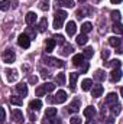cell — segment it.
Segmentation results:
<instances>
[{"label": "cell", "instance_id": "obj_35", "mask_svg": "<svg viewBox=\"0 0 123 124\" xmlns=\"http://www.w3.org/2000/svg\"><path fill=\"white\" fill-rule=\"evenodd\" d=\"M55 82H57L58 85H64V84H65V75H64V74H58V75L55 77Z\"/></svg>", "mask_w": 123, "mask_h": 124}, {"label": "cell", "instance_id": "obj_10", "mask_svg": "<svg viewBox=\"0 0 123 124\" xmlns=\"http://www.w3.org/2000/svg\"><path fill=\"white\" fill-rule=\"evenodd\" d=\"M55 45H57V42H55L54 38H52V39H46V40H45V51H46V54H51V52L54 51Z\"/></svg>", "mask_w": 123, "mask_h": 124}, {"label": "cell", "instance_id": "obj_51", "mask_svg": "<svg viewBox=\"0 0 123 124\" xmlns=\"http://www.w3.org/2000/svg\"><path fill=\"white\" fill-rule=\"evenodd\" d=\"M113 4H117V3H122V0H110Z\"/></svg>", "mask_w": 123, "mask_h": 124}, {"label": "cell", "instance_id": "obj_48", "mask_svg": "<svg viewBox=\"0 0 123 124\" xmlns=\"http://www.w3.org/2000/svg\"><path fill=\"white\" fill-rule=\"evenodd\" d=\"M6 120V111H4V108H1V121H4Z\"/></svg>", "mask_w": 123, "mask_h": 124}, {"label": "cell", "instance_id": "obj_23", "mask_svg": "<svg viewBox=\"0 0 123 124\" xmlns=\"http://www.w3.org/2000/svg\"><path fill=\"white\" fill-rule=\"evenodd\" d=\"M94 79H97V81H104L106 79V72L104 71H101V69H97L96 71V74H94Z\"/></svg>", "mask_w": 123, "mask_h": 124}, {"label": "cell", "instance_id": "obj_52", "mask_svg": "<svg viewBox=\"0 0 123 124\" xmlns=\"http://www.w3.org/2000/svg\"><path fill=\"white\" fill-rule=\"evenodd\" d=\"M107 120V124H113V118H106Z\"/></svg>", "mask_w": 123, "mask_h": 124}, {"label": "cell", "instance_id": "obj_18", "mask_svg": "<svg viewBox=\"0 0 123 124\" xmlns=\"http://www.w3.org/2000/svg\"><path fill=\"white\" fill-rule=\"evenodd\" d=\"M103 91H104V88H103L101 85H94L91 88V97L97 98V97H100V95L103 94Z\"/></svg>", "mask_w": 123, "mask_h": 124}, {"label": "cell", "instance_id": "obj_49", "mask_svg": "<svg viewBox=\"0 0 123 124\" xmlns=\"http://www.w3.org/2000/svg\"><path fill=\"white\" fill-rule=\"evenodd\" d=\"M116 52H117V54H123V46H119V48H116Z\"/></svg>", "mask_w": 123, "mask_h": 124}, {"label": "cell", "instance_id": "obj_30", "mask_svg": "<svg viewBox=\"0 0 123 124\" xmlns=\"http://www.w3.org/2000/svg\"><path fill=\"white\" fill-rule=\"evenodd\" d=\"M10 102H12L13 105H18V107H20V105L23 104V100H22L20 97H16V95H12V97H10Z\"/></svg>", "mask_w": 123, "mask_h": 124}, {"label": "cell", "instance_id": "obj_2", "mask_svg": "<svg viewBox=\"0 0 123 124\" xmlns=\"http://www.w3.org/2000/svg\"><path fill=\"white\" fill-rule=\"evenodd\" d=\"M42 62L46 63L48 66H57V68H64V62L60 61L58 58H51V56H44L42 58Z\"/></svg>", "mask_w": 123, "mask_h": 124}, {"label": "cell", "instance_id": "obj_50", "mask_svg": "<svg viewBox=\"0 0 123 124\" xmlns=\"http://www.w3.org/2000/svg\"><path fill=\"white\" fill-rule=\"evenodd\" d=\"M86 124H97V121L96 120H93V118H90V120H87V123Z\"/></svg>", "mask_w": 123, "mask_h": 124}, {"label": "cell", "instance_id": "obj_15", "mask_svg": "<svg viewBox=\"0 0 123 124\" xmlns=\"http://www.w3.org/2000/svg\"><path fill=\"white\" fill-rule=\"evenodd\" d=\"M55 101H57L58 104L65 102V101H67V93H65V91H62V90H60L58 93L55 94Z\"/></svg>", "mask_w": 123, "mask_h": 124}, {"label": "cell", "instance_id": "obj_4", "mask_svg": "<svg viewBox=\"0 0 123 124\" xmlns=\"http://www.w3.org/2000/svg\"><path fill=\"white\" fill-rule=\"evenodd\" d=\"M31 38L26 35V33H22V35H19V38H18V43H19V46L20 48H23V49H28L29 46H31Z\"/></svg>", "mask_w": 123, "mask_h": 124}, {"label": "cell", "instance_id": "obj_16", "mask_svg": "<svg viewBox=\"0 0 123 124\" xmlns=\"http://www.w3.org/2000/svg\"><path fill=\"white\" fill-rule=\"evenodd\" d=\"M77 79H78V72H71V74H70V88H71L72 91L75 90Z\"/></svg>", "mask_w": 123, "mask_h": 124}, {"label": "cell", "instance_id": "obj_31", "mask_svg": "<svg viewBox=\"0 0 123 124\" xmlns=\"http://www.w3.org/2000/svg\"><path fill=\"white\" fill-rule=\"evenodd\" d=\"M120 111H122V105H120L119 102H116V104L112 105V114H113V116H119Z\"/></svg>", "mask_w": 123, "mask_h": 124}, {"label": "cell", "instance_id": "obj_6", "mask_svg": "<svg viewBox=\"0 0 123 124\" xmlns=\"http://www.w3.org/2000/svg\"><path fill=\"white\" fill-rule=\"evenodd\" d=\"M12 120L15 123H23V114H22V111L19 108H16V110L12 111Z\"/></svg>", "mask_w": 123, "mask_h": 124}, {"label": "cell", "instance_id": "obj_11", "mask_svg": "<svg viewBox=\"0 0 123 124\" xmlns=\"http://www.w3.org/2000/svg\"><path fill=\"white\" fill-rule=\"evenodd\" d=\"M93 13V10L90 7H83V9H78L77 10V17L81 19V17H86V16H90Z\"/></svg>", "mask_w": 123, "mask_h": 124}, {"label": "cell", "instance_id": "obj_44", "mask_svg": "<svg viewBox=\"0 0 123 124\" xmlns=\"http://www.w3.org/2000/svg\"><path fill=\"white\" fill-rule=\"evenodd\" d=\"M36 82H38V77H35V75H31V77H29V84L35 85Z\"/></svg>", "mask_w": 123, "mask_h": 124}, {"label": "cell", "instance_id": "obj_12", "mask_svg": "<svg viewBox=\"0 0 123 124\" xmlns=\"http://www.w3.org/2000/svg\"><path fill=\"white\" fill-rule=\"evenodd\" d=\"M36 19H38V16H36V13H35V12H28V13H26V16H25V20H26V23H28V25H35Z\"/></svg>", "mask_w": 123, "mask_h": 124}, {"label": "cell", "instance_id": "obj_9", "mask_svg": "<svg viewBox=\"0 0 123 124\" xmlns=\"http://www.w3.org/2000/svg\"><path fill=\"white\" fill-rule=\"evenodd\" d=\"M80 107H81L80 100H74L67 108H68V113H78V111H80Z\"/></svg>", "mask_w": 123, "mask_h": 124}, {"label": "cell", "instance_id": "obj_54", "mask_svg": "<svg viewBox=\"0 0 123 124\" xmlns=\"http://www.w3.org/2000/svg\"><path fill=\"white\" fill-rule=\"evenodd\" d=\"M120 95H122V97H123V87H122V88H120Z\"/></svg>", "mask_w": 123, "mask_h": 124}, {"label": "cell", "instance_id": "obj_27", "mask_svg": "<svg viewBox=\"0 0 123 124\" xmlns=\"http://www.w3.org/2000/svg\"><path fill=\"white\" fill-rule=\"evenodd\" d=\"M46 28H48V20H46V17H42L41 22H39V25H38V31L39 32H45L46 31Z\"/></svg>", "mask_w": 123, "mask_h": 124}, {"label": "cell", "instance_id": "obj_33", "mask_svg": "<svg viewBox=\"0 0 123 124\" xmlns=\"http://www.w3.org/2000/svg\"><path fill=\"white\" fill-rule=\"evenodd\" d=\"M38 7H39L41 10L46 12V10L49 9V0H41V1H39V4H38Z\"/></svg>", "mask_w": 123, "mask_h": 124}, {"label": "cell", "instance_id": "obj_46", "mask_svg": "<svg viewBox=\"0 0 123 124\" xmlns=\"http://www.w3.org/2000/svg\"><path fill=\"white\" fill-rule=\"evenodd\" d=\"M109 55H110V52H109L107 49H104V51L101 52V58H103V59H107V58H109Z\"/></svg>", "mask_w": 123, "mask_h": 124}, {"label": "cell", "instance_id": "obj_43", "mask_svg": "<svg viewBox=\"0 0 123 124\" xmlns=\"http://www.w3.org/2000/svg\"><path fill=\"white\" fill-rule=\"evenodd\" d=\"M70 123L71 124H81V118H78V117H71V118H70Z\"/></svg>", "mask_w": 123, "mask_h": 124}, {"label": "cell", "instance_id": "obj_32", "mask_svg": "<svg viewBox=\"0 0 123 124\" xmlns=\"http://www.w3.org/2000/svg\"><path fill=\"white\" fill-rule=\"evenodd\" d=\"M120 65H122V62L119 61V59H113V61H110V62H106V66H112L113 69L120 68Z\"/></svg>", "mask_w": 123, "mask_h": 124}, {"label": "cell", "instance_id": "obj_5", "mask_svg": "<svg viewBox=\"0 0 123 124\" xmlns=\"http://www.w3.org/2000/svg\"><path fill=\"white\" fill-rule=\"evenodd\" d=\"M65 31H67V35H68V36H74L75 32H77V25H75V22H74V20H70V22L67 23V26H65Z\"/></svg>", "mask_w": 123, "mask_h": 124}, {"label": "cell", "instance_id": "obj_53", "mask_svg": "<svg viewBox=\"0 0 123 124\" xmlns=\"http://www.w3.org/2000/svg\"><path fill=\"white\" fill-rule=\"evenodd\" d=\"M78 3H81V4H83V3H86V0H78Z\"/></svg>", "mask_w": 123, "mask_h": 124}, {"label": "cell", "instance_id": "obj_47", "mask_svg": "<svg viewBox=\"0 0 123 124\" xmlns=\"http://www.w3.org/2000/svg\"><path fill=\"white\" fill-rule=\"evenodd\" d=\"M41 75H42V78H48V77H51V74H49L48 71H45V69H41Z\"/></svg>", "mask_w": 123, "mask_h": 124}, {"label": "cell", "instance_id": "obj_40", "mask_svg": "<svg viewBox=\"0 0 123 124\" xmlns=\"http://www.w3.org/2000/svg\"><path fill=\"white\" fill-rule=\"evenodd\" d=\"M45 93H46V90L44 88V85H42V87H38V88H36V91H35L36 97H44V95H45Z\"/></svg>", "mask_w": 123, "mask_h": 124}, {"label": "cell", "instance_id": "obj_3", "mask_svg": "<svg viewBox=\"0 0 123 124\" xmlns=\"http://www.w3.org/2000/svg\"><path fill=\"white\" fill-rule=\"evenodd\" d=\"M1 58H3V62H4V63H12V62L16 59V54H15V51H13V49L7 48V49L3 52Z\"/></svg>", "mask_w": 123, "mask_h": 124}, {"label": "cell", "instance_id": "obj_25", "mask_svg": "<svg viewBox=\"0 0 123 124\" xmlns=\"http://www.w3.org/2000/svg\"><path fill=\"white\" fill-rule=\"evenodd\" d=\"M72 52H74V48H72L70 43H65V45H64V49L61 51V54L64 55V56H68V55L72 54Z\"/></svg>", "mask_w": 123, "mask_h": 124}, {"label": "cell", "instance_id": "obj_20", "mask_svg": "<svg viewBox=\"0 0 123 124\" xmlns=\"http://www.w3.org/2000/svg\"><path fill=\"white\" fill-rule=\"evenodd\" d=\"M109 43H110V46H113V48H119L120 43H122V39H119L117 36H112V38H109Z\"/></svg>", "mask_w": 123, "mask_h": 124}, {"label": "cell", "instance_id": "obj_1", "mask_svg": "<svg viewBox=\"0 0 123 124\" xmlns=\"http://www.w3.org/2000/svg\"><path fill=\"white\" fill-rule=\"evenodd\" d=\"M65 19H67V12H64V10H57V12H55V17H54V28H55V29H60Z\"/></svg>", "mask_w": 123, "mask_h": 124}, {"label": "cell", "instance_id": "obj_36", "mask_svg": "<svg viewBox=\"0 0 123 124\" xmlns=\"http://www.w3.org/2000/svg\"><path fill=\"white\" fill-rule=\"evenodd\" d=\"M55 114H57V108H46L45 111V117H49V118L55 117Z\"/></svg>", "mask_w": 123, "mask_h": 124}, {"label": "cell", "instance_id": "obj_28", "mask_svg": "<svg viewBox=\"0 0 123 124\" xmlns=\"http://www.w3.org/2000/svg\"><path fill=\"white\" fill-rule=\"evenodd\" d=\"M57 6L58 7H61V6H64V7H74V0H60L57 3Z\"/></svg>", "mask_w": 123, "mask_h": 124}, {"label": "cell", "instance_id": "obj_8", "mask_svg": "<svg viewBox=\"0 0 123 124\" xmlns=\"http://www.w3.org/2000/svg\"><path fill=\"white\" fill-rule=\"evenodd\" d=\"M4 72H6V75H7V81H9V82H15V81L18 79V77H19L16 69H6Z\"/></svg>", "mask_w": 123, "mask_h": 124}, {"label": "cell", "instance_id": "obj_22", "mask_svg": "<svg viewBox=\"0 0 123 124\" xmlns=\"http://www.w3.org/2000/svg\"><path fill=\"white\" fill-rule=\"evenodd\" d=\"M84 116L87 117V118H93L94 116H96V108L94 107H87V108H84Z\"/></svg>", "mask_w": 123, "mask_h": 124}, {"label": "cell", "instance_id": "obj_21", "mask_svg": "<svg viewBox=\"0 0 123 124\" xmlns=\"http://www.w3.org/2000/svg\"><path fill=\"white\" fill-rule=\"evenodd\" d=\"M87 42H88V38H87V35H86V33H81V35H78V36H77V43H78L80 46H84Z\"/></svg>", "mask_w": 123, "mask_h": 124}, {"label": "cell", "instance_id": "obj_34", "mask_svg": "<svg viewBox=\"0 0 123 124\" xmlns=\"http://www.w3.org/2000/svg\"><path fill=\"white\" fill-rule=\"evenodd\" d=\"M83 55H84V58H86V59H90V58H93V55H94V49L90 48V46H88V48H86V49H84V52H83Z\"/></svg>", "mask_w": 123, "mask_h": 124}, {"label": "cell", "instance_id": "obj_13", "mask_svg": "<svg viewBox=\"0 0 123 124\" xmlns=\"http://www.w3.org/2000/svg\"><path fill=\"white\" fill-rule=\"evenodd\" d=\"M41 107H42V101L41 100H32L29 102V110L31 111H38V110H41Z\"/></svg>", "mask_w": 123, "mask_h": 124}, {"label": "cell", "instance_id": "obj_24", "mask_svg": "<svg viewBox=\"0 0 123 124\" xmlns=\"http://www.w3.org/2000/svg\"><path fill=\"white\" fill-rule=\"evenodd\" d=\"M112 31L114 32L116 35L123 33V25L120 23V22H114V23H113V26H112Z\"/></svg>", "mask_w": 123, "mask_h": 124}, {"label": "cell", "instance_id": "obj_45", "mask_svg": "<svg viewBox=\"0 0 123 124\" xmlns=\"http://www.w3.org/2000/svg\"><path fill=\"white\" fill-rule=\"evenodd\" d=\"M87 69H88V62H84V63H83V66H81V74H86V72H87Z\"/></svg>", "mask_w": 123, "mask_h": 124}, {"label": "cell", "instance_id": "obj_29", "mask_svg": "<svg viewBox=\"0 0 123 124\" xmlns=\"http://www.w3.org/2000/svg\"><path fill=\"white\" fill-rule=\"evenodd\" d=\"M93 31V25L90 23V22H86V23H83L81 25V33H88V32H91Z\"/></svg>", "mask_w": 123, "mask_h": 124}, {"label": "cell", "instance_id": "obj_41", "mask_svg": "<svg viewBox=\"0 0 123 124\" xmlns=\"http://www.w3.org/2000/svg\"><path fill=\"white\" fill-rule=\"evenodd\" d=\"M54 39H55V42H57V43H61V45L65 43V38H64L62 35H55V36H54Z\"/></svg>", "mask_w": 123, "mask_h": 124}, {"label": "cell", "instance_id": "obj_37", "mask_svg": "<svg viewBox=\"0 0 123 124\" xmlns=\"http://www.w3.org/2000/svg\"><path fill=\"white\" fill-rule=\"evenodd\" d=\"M9 7H10V1H9V0H1L0 9H1L3 12H6V10H9Z\"/></svg>", "mask_w": 123, "mask_h": 124}, {"label": "cell", "instance_id": "obj_14", "mask_svg": "<svg viewBox=\"0 0 123 124\" xmlns=\"http://www.w3.org/2000/svg\"><path fill=\"white\" fill-rule=\"evenodd\" d=\"M84 55H81V54H77V55H74L72 56V65H75V66H81L83 63H84Z\"/></svg>", "mask_w": 123, "mask_h": 124}, {"label": "cell", "instance_id": "obj_19", "mask_svg": "<svg viewBox=\"0 0 123 124\" xmlns=\"http://www.w3.org/2000/svg\"><path fill=\"white\" fill-rule=\"evenodd\" d=\"M116 102H117V95H116L114 93L107 94V97H106V104L113 105V104H116Z\"/></svg>", "mask_w": 123, "mask_h": 124}, {"label": "cell", "instance_id": "obj_38", "mask_svg": "<svg viewBox=\"0 0 123 124\" xmlns=\"http://www.w3.org/2000/svg\"><path fill=\"white\" fill-rule=\"evenodd\" d=\"M44 88L46 90V93H52V91L55 90V84H52V82H45V84H44Z\"/></svg>", "mask_w": 123, "mask_h": 124}, {"label": "cell", "instance_id": "obj_42", "mask_svg": "<svg viewBox=\"0 0 123 124\" xmlns=\"http://www.w3.org/2000/svg\"><path fill=\"white\" fill-rule=\"evenodd\" d=\"M26 35H28L31 39H35V38H36V31H33L32 28H28V31H26Z\"/></svg>", "mask_w": 123, "mask_h": 124}, {"label": "cell", "instance_id": "obj_26", "mask_svg": "<svg viewBox=\"0 0 123 124\" xmlns=\"http://www.w3.org/2000/svg\"><path fill=\"white\" fill-rule=\"evenodd\" d=\"M91 85H93V81L91 79H88V78H86V79L81 82V88H83V91H88V90H91Z\"/></svg>", "mask_w": 123, "mask_h": 124}, {"label": "cell", "instance_id": "obj_17", "mask_svg": "<svg viewBox=\"0 0 123 124\" xmlns=\"http://www.w3.org/2000/svg\"><path fill=\"white\" fill-rule=\"evenodd\" d=\"M16 91H18V94H19L20 97H26V95H28V85H25V84H18V85H16Z\"/></svg>", "mask_w": 123, "mask_h": 124}, {"label": "cell", "instance_id": "obj_7", "mask_svg": "<svg viewBox=\"0 0 123 124\" xmlns=\"http://www.w3.org/2000/svg\"><path fill=\"white\" fill-rule=\"evenodd\" d=\"M120 79H122V71H120V68L113 69L112 74H110V81L112 82H119Z\"/></svg>", "mask_w": 123, "mask_h": 124}, {"label": "cell", "instance_id": "obj_39", "mask_svg": "<svg viewBox=\"0 0 123 124\" xmlns=\"http://www.w3.org/2000/svg\"><path fill=\"white\" fill-rule=\"evenodd\" d=\"M110 15H112V19H113L114 22H119V20H120V17H122V16H120V12H119V10H113V12H112Z\"/></svg>", "mask_w": 123, "mask_h": 124}]
</instances>
